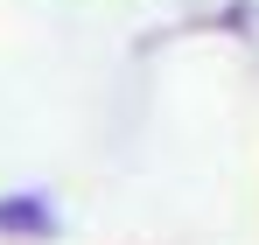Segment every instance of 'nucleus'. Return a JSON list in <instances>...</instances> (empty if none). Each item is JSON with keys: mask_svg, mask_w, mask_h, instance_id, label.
Wrapping results in <instances>:
<instances>
[{"mask_svg": "<svg viewBox=\"0 0 259 245\" xmlns=\"http://www.w3.org/2000/svg\"><path fill=\"white\" fill-rule=\"evenodd\" d=\"M56 210L49 196H0V238H56Z\"/></svg>", "mask_w": 259, "mask_h": 245, "instance_id": "nucleus-1", "label": "nucleus"}]
</instances>
